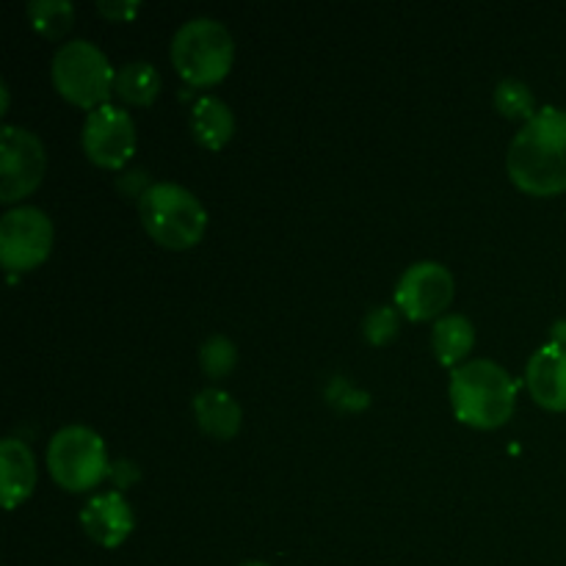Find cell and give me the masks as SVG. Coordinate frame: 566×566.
I'll return each mask as SVG.
<instances>
[{
  "instance_id": "obj_3",
  "label": "cell",
  "mask_w": 566,
  "mask_h": 566,
  "mask_svg": "<svg viewBox=\"0 0 566 566\" xmlns=\"http://www.w3.org/2000/svg\"><path fill=\"white\" fill-rule=\"evenodd\" d=\"M138 213L149 235L166 249L193 247L208 227V210L197 193L171 180L149 182L138 197Z\"/></svg>"
},
{
  "instance_id": "obj_1",
  "label": "cell",
  "mask_w": 566,
  "mask_h": 566,
  "mask_svg": "<svg viewBox=\"0 0 566 566\" xmlns=\"http://www.w3.org/2000/svg\"><path fill=\"white\" fill-rule=\"evenodd\" d=\"M514 186L534 197L566 191V111L545 105L514 133L506 153Z\"/></svg>"
},
{
  "instance_id": "obj_4",
  "label": "cell",
  "mask_w": 566,
  "mask_h": 566,
  "mask_svg": "<svg viewBox=\"0 0 566 566\" xmlns=\"http://www.w3.org/2000/svg\"><path fill=\"white\" fill-rule=\"evenodd\" d=\"M235 42L216 17H191L171 36V64L193 86H210L230 72Z\"/></svg>"
},
{
  "instance_id": "obj_15",
  "label": "cell",
  "mask_w": 566,
  "mask_h": 566,
  "mask_svg": "<svg viewBox=\"0 0 566 566\" xmlns=\"http://www.w3.org/2000/svg\"><path fill=\"white\" fill-rule=\"evenodd\" d=\"M191 133L199 144L210 149L224 147L235 133V114L230 105L216 94H202L191 105Z\"/></svg>"
},
{
  "instance_id": "obj_11",
  "label": "cell",
  "mask_w": 566,
  "mask_h": 566,
  "mask_svg": "<svg viewBox=\"0 0 566 566\" xmlns=\"http://www.w3.org/2000/svg\"><path fill=\"white\" fill-rule=\"evenodd\" d=\"M133 509L122 492H99L88 497L86 506L81 509V525L97 545L116 547L130 536Z\"/></svg>"
},
{
  "instance_id": "obj_12",
  "label": "cell",
  "mask_w": 566,
  "mask_h": 566,
  "mask_svg": "<svg viewBox=\"0 0 566 566\" xmlns=\"http://www.w3.org/2000/svg\"><path fill=\"white\" fill-rule=\"evenodd\" d=\"M525 385H528L531 396L536 403L553 412H564L566 409V346L558 343H547V346L536 348L531 354L528 365H525Z\"/></svg>"
},
{
  "instance_id": "obj_22",
  "label": "cell",
  "mask_w": 566,
  "mask_h": 566,
  "mask_svg": "<svg viewBox=\"0 0 566 566\" xmlns=\"http://www.w3.org/2000/svg\"><path fill=\"white\" fill-rule=\"evenodd\" d=\"M99 11L111 20H127L138 11L136 0H99Z\"/></svg>"
},
{
  "instance_id": "obj_23",
  "label": "cell",
  "mask_w": 566,
  "mask_h": 566,
  "mask_svg": "<svg viewBox=\"0 0 566 566\" xmlns=\"http://www.w3.org/2000/svg\"><path fill=\"white\" fill-rule=\"evenodd\" d=\"M553 343L566 346V321H558V324L553 326Z\"/></svg>"
},
{
  "instance_id": "obj_21",
  "label": "cell",
  "mask_w": 566,
  "mask_h": 566,
  "mask_svg": "<svg viewBox=\"0 0 566 566\" xmlns=\"http://www.w3.org/2000/svg\"><path fill=\"white\" fill-rule=\"evenodd\" d=\"M363 335L365 340L374 343V346H385V343H390L392 337L398 335V310L390 307V304L370 307L363 321Z\"/></svg>"
},
{
  "instance_id": "obj_13",
  "label": "cell",
  "mask_w": 566,
  "mask_h": 566,
  "mask_svg": "<svg viewBox=\"0 0 566 566\" xmlns=\"http://www.w3.org/2000/svg\"><path fill=\"white\" fill-rule=\"evenodd\" d=\"M36 484V459L31 448L17 437H6L0 442V492H3V506L14 509L25 501Z\"/></svg>"
},
{
  "instance_id": "obj_24",
  "label": "cell",
  "mask_w": 566,
  "mask_h": 566,
  "mask_svg": "<svg viewBox=\"0 0 566 566\" xmlns=\"http://www.w3.org/2000/svg\"><path fill=\"white\" fill-rule=\"evenodd\" d=\"M241 566H271V564H265V562H247V564H241Z\"/></svg>"
},
{
  "instance_id": "obj_18",
  "label": "cell",
  "mask_w": 566,
  "mask_h": 566,
  "mask_svg": "<svg viewBox=\"0 0 566 566\" xmlns=\"http://www.w3.org/2000/svg\"><path fill=\"white\" fill-rule=\"evenodd\" d=\"M28 17L39 33L55 39L70 31L72 20H75V6L70 0H31Z\"/></svg>"
},
{
  "instance_id": "obj_17",
  "label": "cell",
  "mask_w": 566,
  "mask_h": 566,
  "mask_svg": "<svg viewBox=\"0 0 566 566\" xmlns=\"http://www.w3.org/2000/svg\"><path fill=\"white\" fill-rule=\"evenodd\" d=\"M114 92L130 105H149L160 92V72L149 61H127L116 70Z\"/></svg>"
},
{
  "instance_id": "obj_20",
  "label": "cell",
  "mask_w": 566,
  "mask_h": 566,
  "mask_svg": "<svg viewBox=\"0 0 566 566\" xmlns=\"http://www.w3.org/2000/svg\"><path fill=\"white\" fill-rule=\"evenodd\" d=\"M495 105L503 116L509 119H525L536 114L534 111V92L520 77H503L495 86Z\"/></svg>"
},
{
  "instance_id": "obj_14",
  "label": "cell",
  "mask_w": 566,
  "mask_h": 566,
  "mask_svg": "<svg viewBox=\"0 0 566 566\" xmlns=\"http://www.w3.org/2000/svg\"><path fill=\"white\" fill-rule=\"evenodd\" d=\"M193 418H197L199 429L205 434L216 437V440H230L241 429V403L221 387H202L193 396Z\"/></svg>"
},
{
  "instance_id": "obj_8",
  "label": "cell",
  "mask_w": 566,
  "mask_h": 566,
  "mask_svg": "<svg viewBox=\"0 0 566 566\" xmlns=\"http://www.w3.org/2000/svg\"><path fill=\"white\" fill-rule=\"evenodd\" d=\"M48 153L36 133L20 125L0 130V202H17L42 182Z\"/></svg>"
},
{
  "instance_id": "obj_7",
  "label": "cell",
  "mask_w": 566,
  "mask_h": 566,
  "mask_svg": "<svg viewBox=\"0 0 566 566\" xmlns=\"http://www.w3.org/2000/svg\"><path fill=\"white\" fill-rule=\"evenodd\" d=\"M53 249V221L36 205H17L0 219V260L9 269L31 271Z\"/></svg>"
},
{
  "instance_id": "obj_6",
  "label": "cell",
  "mask_w": 566,
  "mask_h": 566,
  "mask_svg": "<svg viewBox=\"0 0 566 566\" xmlns=\"http://www.w3.org/2000/svg\"><path fill=\"white\" fill-rule=\"evenodd\" d=\"M48 468L64 490L83 492L99 484L111 470L103 437L83 423L61 426L48 442Z\"/></svg>"
},
{
  "instance_id": "obj_9",
  "label": "cell",
  "mask_w": 566,
  "mask_h": 566,
  "mask_svg": "<svg viewBox=\"0 0 566 566\" xmlns=\"http://www.w3.org/2000/svg\"><path fill=\"white\" fill-rule=\"evenodd\" d=\"M81 142L94 164L116 169V166L127 164L133 153H136V125H133V116L116 103L97 105L83 119Z\"/></svg>"
},
{
  "instance_id": "obj_2",
  "label": "cell",
  "mask_w": 566,
  "mask_h": 566,
  "mask_svg": "<svg viewBox=\"0 0 566 566\" xmlns=\"http://www.w3.org/2000/svg\"><path fill=\"white\" fill-rule=\"evenodd\" d=\"M451 403L462 423L475 429H497L514 412L517 385L495 359H464L451 374Z\"/></svg>"
},
{
  "instance_id": "obj_5",
  "label": "cell",
  "mask_w": 566,
  "mask_h": 566,
  "mask_svg": "<svg viewBox=\"0 0 566 566\" xmlns=\"http://www.w3.org/2000/svg\"><path fill=\"white\" fill-rule=\"evenodd\" d=\"M53 83L70 103L83 105V108H97L108 103V92L114 88V75L108 55L103 48L88 39H70L61 44L53 55Z\"/></svg>"
},
{
  "instance_id": "obj_10",
  "label": "cell",
  "mask_w": 566,
  "mask_h": 566,
  "mask_svg": "<svg viewBox=\"0 0 566 566\" xmlns=\"http://www.w3.org/2000/svg\"><path fill=\"white\" fill-rule=\"evenodd\" d=\"M453 298V274L437 260H418L407 265L396 285V304L407 318H442Z\"/></svg>"
},
{
  "instance_id": "obj_16",
  "label": "cell",
  "mask_w": 566,
  "mask_h": 566,
  "mask_svg": "<svg viewBox=\"0 0 566 566\" xmlns=\"http://www.w3.org/2000/svg\"><path fill=\"white\" fill-rule=\"evenodd\" d=\"M473 343L475 326L462 313H446L442 318H437L434 329H431V346H434L437 359L442 365H453V368L462 365Z\"/></svg>"
},
{
  "instance_id": "obj_19",
  "label": "cell",
  "mask_w": 566,
  "mask_h": 566,
  "mask_svg": "<svg viewBox=\"0 0 566 566\" xmlns=\"http://www.w3.org/2000/svg\"><path fill=\"white\" fill-rule=\"evenodd\" d=\"M238 363V346L227 335L216 332V335L205 337L199 346V365L208 374V379H224L232 374Z\"/></svg>"
}]
</instances>
